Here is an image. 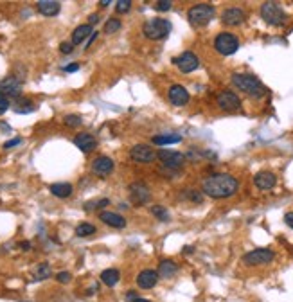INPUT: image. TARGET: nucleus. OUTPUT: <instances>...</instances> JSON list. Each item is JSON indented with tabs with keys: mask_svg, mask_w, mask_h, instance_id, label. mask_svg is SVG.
<instances>
[{
	"mask_svg": "<svg viewBox=\"0 0 293 302\" xmlns=\"http://www.w3.org/2000/svg\"><path fill=\"white\" fill-rule=\"evenodd\" d=\"M254 184L261 191H270V189L275 187L277 184V176L270 171H259L257 175L254 176Z\"/></svg>",
	"mask_w": 293,
	"mask_h": 302,
	"instance_id": "nucleus-14",
	"label": "nucleus"
},
{
	"mask_svg": "<svg viewBox=\"0 0 293 302\" xmlns=\"http://www.w3.org/2000/svg\"><path fill=\"white\" fill-rule=\"evenodd\" d=\"M63 123H65L69 128H76V126H79V124L83 123V119H81V115L69 114V115H65V119H63Z\"/></svg>",
	"mask_w": 293,
	"mask_h": 302,
	"instance_id": "nucleus-30",
	"label": "nucleus"
},
{
	"mask_svg": "<svg viewBox=\"0 0 293 302\" xmlns=\"http://www.w3.org/2000/svg\"><path fill=\"white\" fill-rule=\"evenodd\" d=\"M88 20H90V26H92V24H97V20H99V17H97V15H92V17L88 18Z\"/></svg>",
	"mask_w": 293,
	"mask_h": 302,
	"instance_id": "nucleus-44",
	"label": "nucleus"
},
{
	"mask_svg": "<svg viewBox=\"0 0 293 302\" xmlns=\"http://www.w3.org/2000/svg\"><path fill=\"white\" fill-rule=\"evenodd\" d=\"M130 198L135 205H144L151 198V193H149V189L142 182H137V184L130 185Z\"/></svg>",
	"mask_w": 293,
	"mask_h": 302,
	"instance_id": "nucleus-12",
	"label": "nucleus"
},
{
	"mask_svg": "<svg viewBox=\"0 0 293 302\" xmlns=\"http://www.w3.org/2000/svg\"><path fill=\"white\" fill-rule=\"evenodd\" d=\"M101 280H103L106 286L114 288V286H117L119 280H121V271H119L117 268H108V270H103V271H101Z\"/></svg>",
	"mask_w": 293,
	"mask_h": 302,
	"instance_id": "nucleus-24",
	"label": "nucleus"
},
{
	"mask_svg": "<svg viewBox=\"0 0 293 302\" xmlns=\"http://www.w3.org/2000/svg\"><path fill=\"white\" fill-rule=\"evenodd\" d=\"M17 114H29V112H35V105L29 103V101H24L20 105H17Z\"/></svg>",
	"mask_w": 293,
	"mask_h": 302,
	"instance_id": "nucleus-32",
	"label": "nucleus"
},
{
	"mask_svg": "<svg viewBox=\"0 0 293 302\" xmlns=\"http://www.w3.org/2000/svg\"><path fill=\"white\" fill-rule=\"evenodd\" d=\"M284 221L289 228H293V212H288V214L284 216Z\"/></svg>",
	"mask_w": 293,
	"mask_h": 302,
	"instance_id": "nucleus-42",
	"label": "nucleus"
},
{
	"mask_svg": "<svg viewBox=\"0 0 293 302\" xmlns=\"http://www.w3.org/2000/svg\"><path fill=\"white\" fill-rule=\"evenodd\" d=\"M92 205H96V207H108L110 205V200H99V201H96V203H87V207H92Z\"/></svg>",
	"mask_w": 293,
	"mask_h": 302,
	"instance_id": "nucleus-39",
	"label": "nucleus"
},
{
	"mask_svg": "<svg viewBox=\"0 0 293 302\" xmlns=\"http://www.w3.org/2000/svg\"><path fill=\"white\" fill-rule=\"evenodd\" d=\"M157 157L162 160L164 166L173 167V169H178V167H182L185 162V157L182 153H178V151H160Z\"/></svg>",
	"mask_w": 293,
	"mask_h": 302,
	"instance_id": "nucleus-16",
	"label": "nucleus"
},
{
	"mask_svg": "<svg viewBox=\"0 0 293 302\" xmlns=\"http://www.w3.org/2000/svg\"><path fill=\"white\" fill-rule=\"evenodd\" d=\"M261 18L268 26H282L286 22V13L277 2H264L261 6Z\"/></svg>",
	"mask_w": 293,
	"mask_h": 302,
	"instance_id": "nucleus-5",
	"label": "nucleus"
},
{
	"mask_svg": "<svg viewBox=\"0 0 293 302\" xmlns=\"http://www.w3.org/2000/svg\"><path fill=\"white\" fill-rule=\"evenodd\" d=\"M49 275H51V266H49L47 263L40 264L38 270H36V280H44L47 279Z\"/></svg>",
	"mask_w": 293,
	"mask_h": 302,
	"instance_id": "nucleus-31",
	"label": "nucleus"
},
{
	"mask_svg": "<svg viewBox=\"0 0 293 302\" xmlns=\"http://www.w3.org/2000/svg\"><path fill=\"white\" fill-rule=\"evenodd\" d=\"M8 94V96H20V92H22V83H20V79L13 78V76H9V78H6L4 81H0V94Z\"/></svg>",
	"mask_w": 293,
	"mask_h": 302,
	"instance_id": "nucleus-18",
	"label": "nucleus"
},
{
	"mask_svg": "<svg viewBox=\"0 0 293 302\" xmlns=\"http://www.w3.org/2000/svg\"><path fill=\"white\" fill-rule=\"evenodd\" d=\"M187 198L191 201H194V203H201V201H203V196H201L200 193H198V191H187Z\"/></svg>",
	"mask_w": 293,
	"mask_h": 302,
	"instance_id": "nucleus-36",
	"label": "nucleus"
},
{
	"mask_svg": "<svg viewBox=\"0 0 293 302\" xmlns=\"http://www.w3.org/2000/svg\"><path fill=\"white\" fill-rule=\"evenodd\" d=\"M115 164L110 157H97L92 162V171L99 176H108L110 173H114Z\"/></svg>",
	"mask_w": 293,
	"mask_h": 302,
	"instance_id": "nucleus-17",
	"label": "nucleus"
},
{
	"mask_svg": "<svg viewBox=\"0 0 293 302\" xmlns=\"http://www.w3.org/2000/svg\"><path fill=\"white\" fill-rule=\"evenodd\" d=\"M130 157L131 160L140 164H151L157 160V153L153 151V148L148 144H135L130 149Z\"/></svg>",
	"mask_w": 293,
	"mask_h": 302,
	"instance_id": "nucleus-9",
	"label": "nucleus"
},
{
	"mask_svg": "<svg viewBox=\"0 0 293 302\" xmlns=\"http://www.w3.org/2000/svg\"><path fill=\"white\" fill-rule=\"evenodd\" d=\"M142 33L149 40H164L171 33V22L164 18H151L144 24Z\"/></svg>",
	"mask_w": 293,
	"mask_h": 302,
	"instance_id": "nucleus-4",
	"label": "nucleus"
},
{
	"mask_svg": "<svg viewBox=\"0 0 293 302\" xmlns=\"http://www.w3.org/2000/svg\"><path fill=\"white\" fill-rule=\"evenodd\" d=\"M193 252V246H185L184 248V254H191Z\"/></svg>",
	"mask_w": 293,
	"mask_h": 302,
	"instance_id": "nucleus-45",
	"label": "nucleus"
},
{
	"mask_svg": "<svg viewBox=\"0 0 293 302\" xmlns=\"http://www.w3.org/2000/svg\"><path fill=\"white\" fill-rule=\"evenodd\" d=\"M121 29V20L119 18H110L108 22L105 24V33L112 35V33H117Z\"/></svg>",
	"mask_w": 293,
	"mask_h": 302,
	"instance_id": "nucleus-29",
	"label": "nucleus"
},
{
	"mask_svg": "<svg viewBox=\"0 0 293 302\" xmlns=\"http://www.w3.org/2000/svg\"><path fill=\"white\" fill-rule=\"evenodd\" d=\"M63 70H65V72H78V70H79V63H70V65H67Z\"/></svg>",
	"mask_w": 293,
	"mask_h": 302,
	"instance_id": "nucleus-41",
	"label": "nucleus"
},
{
	"mask_svg": "<svg viewBox=\"0 0 293 302\" xmlns=\"http://www.w3.org/2000/svg\"><path fill=\"white\" fill-rule=\"evenodd\" d=\"M245 20H246V13L241 8H227L223 13H221V22H223L225 26L236 27V26H241Z\"/></svg>",
	"mask_w": 293,
	"mask_h": 302,
	"instance_id": "nucleus-11",
	"label": "nucleus"
},
{
	"mask_svg": "<svg viewBox=\"0 0 293 302\" xmlns=\"http://www.w3.org/2000/svg\"><path fill=\"white\" fill-rule=\"evenodd\" d=\"M22 248L29 250V248H31V245H29V243H22Z\"/></svg>",
	"mask_w": 293,
	"mask_h": 302,
	"instance_id": "nucleus-48",
	"label": "nucleus"
},
{
	"mask_svg": "<svg viewBox=\"0 0 293 302\" xmlns=\"http://www.w3.org/2000/svg\"><path fill=\"white\" fill-rule=\"evenodd\" d=\"M158 279L160 277H158V273L155 270H142L137 275V286L140 289H151L158 284Z\"/></svg>",
	"mask_w": 293,
	"mask_h": 302,
	"instance_id": "nucleus-15",
	"label": "nucleus"
},
{
	"mask_svg": "<svg viewBox=\"0 0 293 302\" xmlns=\"http://www.w3.org/2000/svg\"><path fill=\"white\" fill-rule=\"evenodd\" d=\"M36 9L44 17H56L60 13V9H62V6H60V2H54V0H40L36 4Z\"/></svg>",
	"mask_w": 293,
	"mask_h": 302,
	"instance_id": "nucleus-21",
	"label": "nucleus"
},
{
	"mask_svg": "<svg viewBox=\"0 0 293 302\" xmlns=\"http://www.w3.org/2000/svg\"><path fill=\"white\" fill-rule=\"evenodd\" d=\"M51 194L56 198H69L72 194V185L70 184H53L51 185Z\"/></svg>",
	"mask_w": 293,
	"mask_h": 302,
	"instance_id": "nucleus-25",
	"label": "nucleus"
},
{
	"mask_svg": "<svg viewBox=\"0 0 293 302\" xmlns=\"http://www.w3.org/2000/svg\"><path fill=\"white\" fill-rule=\"evenodd\" d=\"M137 297H139V295H137V291H133V289H131V291H128V293H126V298H128V300H130V302H133Z\"/></svg>",
	"mask_w": 293,
	"mask_h": 302,
	"instance_id": "nucleus-43",
	"label": "nucleus"
},
{
	"mask_svg": "<svg viewBox=\"0 0 293 302\" xmlns=\"http://www.w3.org/2000/svg\"><path fill=\"white\" fill-rule=\"evenodd\" d=\"M130 8H131V2L130 0H119L117 2V13H128L130 11Z\"/></svg>",
	"mask_w": 293,
	"mask_h": 302,
	"instance_id": "nucleus-33",
	"label": "nucleus"
},
{
	"mask_svg": "<svg viewBox=\"0 0 293 302\" xmlns=\"http://www.w3.org/2000/svg\"><path fill=\"white\" fill-rule=\"evenodd\" d=\"M99 219L103 221V223L108 225V227H112V228H124V227H126V219H124L121 214H117V212H110V210H105V212H101V214H99Z\"/></svg>",
	"mask_w": 293,
	"mask_h": 302,
	"instance_id": "nucleus-19",
	"label": "nucleus"
},
{
	"mask_svg": "<svg viewBox=\"0 0 293 302\" xmlns=\"http://www.w3.org/2000/svg\"><path fill=\"white\" fill-rule=\"evenodd\" d=\"M173 63H175L176 69H178L180 72H184V74H191V72H194V70L200 67V60H198L196 54L191 53V51H185V53H182L180 56H176L175 60H173Z\"/></svg>",
	"mask_w": 293,
	"mask_h": 302,
	"instance_id": "nucleus-8",
	"label": "nucleus"
},
{
	"mask_svg": "<svg viewBox=\"0 0 293 302\" xmlns=\"http://www.w3.org/2000/svg\"><path fill=\"white\" fill-rule=\"evenodd\" d=\"M214 15H216L214 6H210V4H194L193 8L189 9L187 18H189V22H191V26L203 27V26H207V24H209L212 18H214Z\"/></svg>",
	"mask_w": 293,
	"mask_h": 302,
	"instance_id": "nucleus-3",
	"label": "nucleus"
},
{
	"mask_svg": "<svg viewBox=\"0 0 293 302\" xmlns=\"http://www.w3.org/2000/svg\"><path fill=\"white\" fill-rule=\"evenodd\" d=\"M74 144L78 146L81 151H85V153H90L92 149H96L97 140L94 139L90 133H78L76 139H74Z\"/></svg>",
	"mask_w": 293,
	"mask_h": 302,
	"instance_id": "nucleus-20",
	"label": "nucleus"
},
{
	"mask_svg": "<svg viewBox=\"0 0 293 302\" xmlns=\"http://www.w3.org/2000/svg\"><path fill=\"white\" fill-rule=\"evenodd\" d=\"M20 142H22V139H18V137H17V139H13V140H8V142H6V144H4V148H6V149H9V148H13V146L20 144Z\"/></svg>",
	"mask_w": 293,
	"mask_h": 302,
	"instance_id": "nucleus-40",
	"label": "nucleus"
},
{
	"mask_svg": "<svg viewBox=\"0 0 293 302\" xmlns=\"http://www.w3.org/2000/svg\"><path fill=\"white\" fill-rule=\"evenodd\" d=\"M94 31H92V26L90 24H83V26H79L74 29L72 33V40H70V44L72 45H81L88 36H92Z\"/></svg>",
	"mask_w": 293,
	"mask_h": 302,
	"instance_id": "nucleus-22",
	"label": "nucleus"
},
{
	"mask_svg": "<svg viewBox=\"0 0 293 302\" xmlns=\"http://www.w3.org/2000/svg\"><path fill=\"white\" fill-rule=\"evenodd\" d=\"M56 280L58 282H62V284H67V282L72 280V275H70L69 271H60V273L56 275Z\"/></svg>",
	"mask_w": 293,
	"mask_h": 302,
	"instance_id": "nucleus-35",
	"label": "nucleus"
},
{
	"mask_svg": "<svg viewBox=\"0 0 293 302\" xmlns=\"http://www.w3.org/2000/svg\"><path fill=\"white\" fill-rule=\"evenodd\" d=\"M237 187H239V182L236 180V176L227 175V173H216V175H210L203 180L201 189L203 193L210 198H230L237 193Z\"/></svg>",
	"mask_w": 293,
	"mask_h": 302,
	"instance_id": "nucleus-1",
	"label": "nucleus"
},
{
	"mask_svg": "<svg viewBox=\"0 0 293 302\" xmlns=\"http://www.w3.org/2000/svg\"><path fill=\"white\" fill-rule=\"evenodd\" d=\"M171 8H173V4H171L169 0H160V2H155V9H157V11H169Z\"/></svg>",
	"mask_w": 293,
	"mask_h": 302,
	"instance_id": "nucleus-34",
	"label": "nucleus"
},
{
	"mask_svg": "<svg viewBox=\"0 0 293 302\" xmlns=\"http://www.w3.org/2000/svg\"><path fill=\"white\" fill-rule=\"evenodd\" d=\"M232 83L236 88H239L241 92H245L246 96L254 97V99H262L266 96L264 85L252 74H234L232 76Z\"/></svg>",
	"mask_w": 293,
	"mask_h": 302,
	"instance_id": "nucleus-2",
	"label": "nucleus"
},
{
	"mask_svg": "<svg viewBox=\"0 0 293 302\" xmlns=\"http://www.w3.org/2000/svg\"><path fill=\"white\" fill-rule=\"evenodd\" d=\"M214 49L218 51L221 56H232L239 49V40L236 35L232 33H219L214 40Z\"/></svg>",
	"mask_w": 293,
	"mask_h": 302,
	"instance_id": "nucleus-6",
	"label": "nucleus"
},
{
	"mask_svg": "<svg viewBox=\"0 0 293 302\" xmlns=\"http://www.w3.org/2000/svg\"><path fill=\"white\" fill-rule=\"evenodd\" d=\"M133 302H149V300H148V298H142V297H137V298H135V300H133Z\"/></svg>",
	"mask_w": 293,
	"mask_h": 302,
	"instance_id": "nucleus-46",
	"label": "nucleus"
},
{
	"mask_svg": "<svg viewBox=\"0 0 293 302\" xmlns=\"http://www.w3.org/2000/svg\"><path fill=\"white\" fill-rule=\"evenodd\" d=\"M176 271H178V264L175 261H171V259H164L160 261L158 264V277H164V279H171V277L175 275Z\"/></svg>",
	"mask_w": 293,
	"mask_h": 302,
	"instance_id": "nucleus-23",
	"label": "nucleus"
},
{
	"mask_svg": "<svg viewBox=\"0 0 293 302\" xmlns=\"http://www.w3.org/2000/svg\"><path fill=\"white\" fill-rule=\"evenodd\" d=\"M99 4H101V6H110V0H101Z\"/></svg>",
	"mask_w": 293,
	"mask_h": 302,
	"instance_id": "nucleus-47",
	"label": "nucleus"
},
{
	"mask_svg": "<svg viewBox=\"0 0 293 302\" xmlns=\"http://www.w3.org/2000/svg\"><path fill=\"white\" fill-rule=\"evenodd\" d=\"M182 140V135L178 133H169V135H157L153 137V144L157 146H167V144H176Z\"/></svg>",
	"mask_w": 293,
	"mask_h": 302,
	"instance_id": "nucleus-26",
	"label": "nucleus"
},
{
	"mask_svg": "<svg viewBox=\"0 0 293 302\" xmlns=\"http://www.w3.org/2000/svg\"><path fill=\"white\" fill-rule=\"evenodd\" d=\"M151 214L155 216L157 219H160V221H169V212H167V209L166 207H162V205H153L151 207Z\"/></svg>",
	"mask_w": 293,
	"mask_h": 302,
	"instance_id": "nucleus-28",
	"label": "nucleus"
},
{
	"mask_svg": "<svg viewBox=\"0 0 293 302\" xmlns=\"http://www.w3.org/2000/svg\"><path fill=\"white\" fill-rule=\"evenodd\" d=\"M273 259H275V252L271 248H254L243 255V263L248 266H261L271 263Z\"/></svg>",
	"mask_w": 293,
	"mask_h": 302,
	"instance_id": "nucleus-7",
	"label": "nucleus"
},
{
	"mask_svg": "<svg viewBox=\"0 0 293 302\" xmlns=\"http://www.w3.org/2000/svg\"><path fill=\"white\" fill-rule=\"evenodd\" d=\"M167 97L175 106H185L189 103V99H191L187 88H184L182 85H173L169 88V92H167Z\"/></svg>",
	"mask_w": 293,
	"mask_h": 302,
	"instance_id": "nucleus-13",
	"label": "nucleus"
},
{
	"mask_svg": "<svg viewBox=\"0 0 293 302\" xmlns=\"http://www.w3.org/2000/svg\"><path fill=\"white\" fill-rule=\"evenodd\" d=\"M218 106L225 112H236V110L241 108V99L237 94L230 92V90H223V92L219 94L218 99H216Z\"/></svg>",
	"mask_w": 293,
	"mask_h": 302,
	"instance_id": "nucleus-10",
	"label": "nucleus"
},
{
	"mask_svg": "<svg viewBox=\"0 0 293 302\" xmlns=\"http://www.w3.org/2000/svg\"><path fill=\"white\" fill-rule=\"evenodd\" d=\"M96 234V227L92 223H79L76 227V236L78 237H87V236H92Z\"/></svg>",
	"mask_w": 293,
	"mask_h": 302,
	"instance_id": "nucleus-27",
	"label": "nucleus"
},
{
	"mask_svg": "<svg viewBox=\"0 0 293 302\" xmlns=\"http://www.w3.org/2000/svg\"><path fill=\"white\" fill-rule=\"evenodd\" d=\"M72 49H74V45L70 44V42H63V44L60 45V51H62L63 54H70L72 53Z\"/></svg>",
	"mask_w": 293,
	"mask_h": 302,
	"instance_id": "nucleus-38",
	"label": "nucleus"
},
{
	"mask_svg": "<svg viewBox=\"0 0 293 302\" xmlns=\"http://www.w3.org/2000/svg\"><path fill=\"white\" fill-rule=\"evenodd\" d=\"M9 110V99L4 96V94H0V115L6 114Z\"/></svg>",
	"mask_w": 293,
	"mask_h": 302,
	"instance_id": "nucleus-37",
	"label": "nucleus"
}]
</instances>
